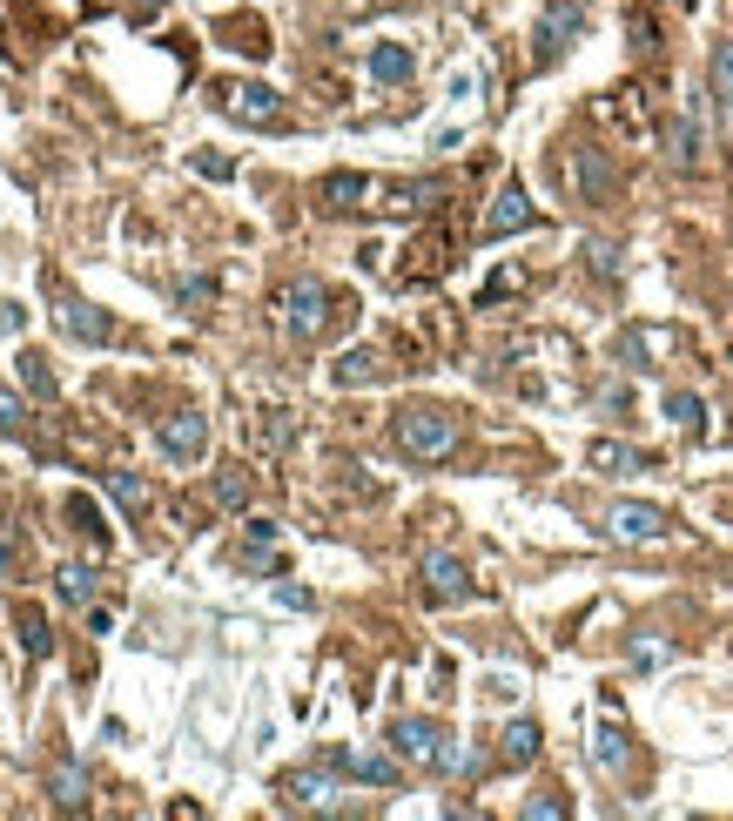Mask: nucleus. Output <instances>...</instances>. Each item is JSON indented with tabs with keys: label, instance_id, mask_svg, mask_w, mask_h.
<instances>
[{
	"label": "nucleus",
	"instance_id": "f257e3e1",
	"mask_svg": "<svg viewBox=\"0 0 733 821\" xmlns=\"http://www.w3.org/2000/svg\"><path fill=\"white\" fill-rule=\"evenodd\" d=\"M390 755L411 761V768H431V775H464L471 768V748L458 734H444L431 714H397L390 720Z\"/></svg>",
	"mask_w": 733,
	"mask_h": 821
},
{
	"label": "nucleus",
	"instance_id": "f03ea898",
	"mask_svg": "<svg viewBox=\"0 0 733 821\" xmlns=\"http://www.w3.org/2000/svg\"><path fill=\"white\" fill-rule=\"evenodd\" d=\"M397 451L404 458H418V465H438V458H451L458 451V418L451 410H438V404H411V410H397Z\"/></svg>",
	"mask_w": 733,
	"mask_h": 821
},
{
	"label": "nucleus",
	"instance_id": "7ed1b4c3",
	"mask_svg": "<svg viewBox=\"0 0 733 821\" xmlns=\"http://www.w3.org/2000/svg\"><path fill=\"white\" fill-rule=\"evenodd\" d=\"M276 310H283V331L296 344H316L323 331H331V316H337V297H331V283H323V277H296V283H283Z\"/></svg>",
	"mask_w": 733,
	"mask_h": 821
},
{
	"label": "nucleus",
	"instance_id": "20e7f679",
	"mask_svg": "<svg viewBox=\"0 0 733 821\" xmlns=\"http://www.w3.org/2000/svg\"><path fill=\"white\" fill-rule=\"evenodd\" d=\"M673 351H680V337L667 331V323H626L619 344H612V357H619V364H632V371H660Z\"/></svg>",
	"mask_w": 733,
	"mask_h": 821
},
{
	"label": "nucleus",
	"instance_id": "39448f33",
	"mask_svg": "<svg viewBox=\"0 0 733 821\" xmlns=\"http://www.w3.org/2000/svg\"><path fill=\"white\" fill-rule=\"evenodd\" d=\"M222 115L242 122V128H276L283 122V95L270 89V81H235V89H222Z\"/></svg>",
	"mask_w": 733,
	"mask_h": 821
},
{
	"label": "nucleus",
	"instance_id": "423d86ee",
	"mask_svg": "<svg viewBox=\"0 0 733 821\" xmlns=\"http://www.w3.org/2000/svg\"><path fill=\"white\" fill-rule=\"evenodd\" d=\"M606 532H612V539H632V545H653V539L673 532V519H667V506H653V499H619V506L606 512Z\"/></svg>",
	"mask_w": 733,
	"mask_h": 821
},
{
	"label": "nucleus",
	"instance_id": "0eeeda50",
	"mask_svg": "<svg viewBox=\"0 0 733 821\" xmlns=\"http://www.w3.org/2000/svg\"><path fill=\"white\" fill-rule=\"evenodd\" d=\"M579 34H586V8H579V0H552V8L538 14V48H532L538 67H552V61L573 48Z\"/></svg>",
	"mask_w": 733,
	"mask_h": 821
},
{
	"label": "nucleus",
	"instance_id": "6e6552de",
	"mask_svg": "<svg viewBox=\"0 0 733 821\" xmlns=\"http://www.w3.org/2000/svg\"><path fill=\"white\" fill-rule=\"evenodd\" d=\"M155 445H161L169 465H202L209 458V418H202V410H176V418L155 432Z\"/></svg>",
	"mask_w": 733,
	"mask_h": 821
},
{
	"label": "nucleus",
	"instance_id": "1a4fd4ad",
	"mask_svg": "<svg viewBox=\"0 0 733 821\" xmlns=\"http://www.w3.org/2000/svg\"><path fill=\"white\" fill-rule=\"evenodd\" d=\"M425 600H431V606L471 600V572H464L458 552H425Z\"/></svg>",
	"mask_w": 733,
	"mask_h": 821
},
{
	"label": "nucleus",
	"instance_id": "9d476101",
	"mask_svg": "<svg viewBox=\"0 0 733 821\" xmlns=\"http://www.w3.org/2000/svg\"><path fill=\"white\" fill-rule=\"evenodd\" d=\"M538 222V209H532V196L519 189V183H505L499 196H492V209H484V236L492 242H505V236H525Z\"/></svg>",
	"mask_w": 733,
	"mask_h": 821
},
{
	"label": "nucleus",
	"instance_id": "9b49d317",
	"mask_svg": "<svg viewBox=\"0 0 733 821\" xmlns=\"http://www.w3.org/2000/svg\"><path fill=\"white\" fill-rule=\"evenodd\" d=\"M54 316H61V331H67L74 344H115V316H108V310H95L88 297H67Z\"/></svg>",
	"mask_w": 733,
	"mask_h": 821
},
{
	"label": "nucleus",
	"instance_id": "f8f14e48",
	"mask_svg": "<svg viewBox=\"0 0 733 821\" xmlns=\"http://www.w3.org/2000/svg\"><path fill=\"white\" fill-rule=\"evenodd\" d=\"M337 794H344V788H337L331 775H316V768L283 775V801H290V808H303V814H331V808H337Z\"/></svg>",
	"mask_w": 733,
	"mask_h": 821
},
{
	"label": "nucleus",
	"instance_id": "ddd939ff",
	"mask_svg": "<svg viewBox=\"0 0 733 821\" xmlns=\"http://www.w3.org/2000/svg\"><path fill=\"white\" fill-rule=\"evenodd\" d=\"M370 196H377V209H384V216H418V209H431L444 189H438L431 176H418V183H377Z\"/></svg>",
	"mask_w": 733,
	"mask_h": 821
},
{
	"label": "nucleus",
	"instance_id": "4468645a",
	"mask_svg": "<svg viewBox=\"0 0 733 821\" xmlns=\"http://www.w3.org/2000/svg\"><path fill=\"white\" fill-rule=\"evenodd\" d=\"M384 377V351L377 344H357V351H344L337 364H331V384L337 391H364V384H377Z\"/></svg>",
	"mask_w": 733,
	"mask_h": 821
},
{
	"label": "nucleus",
	"instance_id": "2eb2a0df",
	"mask_svg": "<svg viewBox=\"0 0 733 821\" xmlns=\"http://www.w3.org/2000/svg\"><path fill=\"white\" fill-rule=\"evenodd\" d=\"M370 176L364 169H337V176H323V209H337V216H350V209H364L370 202Z\"/></svg>",
	"mask_w": 733,
	"mask_h": 821
},
{
	"label": "nucleus",
	"instance_id": "dca6fc26",
	"mask_svg": "<svg viewBox=\"0 0 733 821\" xmlns=\"http://www.w3.org/2000/svg\"><path fill=\"white\" fill-rule=\"evenodd\" d=\"M95 593H102V572H95V565L67 559V565L54 572V600H61V606H95Z\"/></svg>",
	"mask_w": 733,
	"mask_h": 821
},
{
	"label": "nucleus",
	"instance_id": "f3484780",
	"mask_svg": "<svg viewBox=\"0 0 733 821\" xmlns=\"http://www.w3.org/2000/svg\"><path fill=\"white\" fill-rule=\"evenodd\" d=\"M411 48H404V41H377L370 48V81H377V89H404V81H411Z\"/></svg>",
	"mask_w": 733,
	"mask_h": 821
},
{
	"label": "nucleus",
	"instance_id": "a211bd4d",
	"mask_svg": "<svg viewBox=\"0 0 733 821\" xmlns=\"http://www.w3.org/2000/svg\"><path fill=\"white\" fill-rule=\"evenodd\" d=\"M276 545H283V526L276 519H250V526H242V565H250V572H270Z\"/></svg>",
	"mask_w": 733,
	"mask_h": 821
},
{
	"label": "nucleus",
	"instance_id": "6ab92c4d",
	"mask_svg": "<svg viewBox=\"0 0 733 821\" xmlns=\"http://www.w3.org/2000/svg\"><path fill=\"white\" fill-rule=\"evenodd\" d=\"M713 108H720V135H733V41L713 48Z\"/></svg>",
	"mask_w": 733,
	"mask_h": 821
},
{
	"label": "nucleus",
	"instance_id": "aec40b11",
	"mask_svg": "<svg viewBox=\"0 0 733 821\" xmlns=\"http://www.w3.org/2000/svg\"><path fill=\"white\" fill-rule=\"evenodd\" d=\"M579 189H586V202H612V162H606V148H579Z\"/></svg>",
	"mask_w": 733,
	"mask_h": 821
},
{
	"label": "nucleus",
	"instance_id": "412c9836",
	"mask_svg": "<svg viewBox=\"0 0 733 821\" xmlns=\"http://www.w3.org/2000/svg\"><path fill=\"white\" fill-rule=\"evenodd\" d=\"M593 768H599V775H619V768H626V734H619L612 720L593 727Z\"/></svg>",
	"mask_w": 733,
	"mask_h": 821
},
{
	"label": "nucleus",
	"instance_id": "4be33fe9",
	"mask_svg": "<svg viewBox=\"0 0 733 821\" xmlns=\"http://www.w3.org/2000/svg\"><path fill=\"white\" fill-rule=\"evenodd\" d=\"M331 768H350L357 781H377V788H390V781H397V761H384V755H344V748H337V755H331Z\"/></svg>",
	"mask_w": 733,
	"mask_h": 821
},
{
	"label": "nucleus",
	"instance_id": "5701e85b",
	"mask_svg": "<svg viewBox=\"0 0 733 821\" xmlns=\"http://www.w3.org/2000/svg\"><path fill=\"white\" fill-rule=\"evenodd\" d=\"M290 438H296V418H290V410H256V445L263 451H290Z\"/></svg>",
	"mask_w": 733,
	"mask_h": 821
},
{
	"label": "nucleus",
	"instance_id": "b1692460",
	"mask_svg": "<svg viewBox=\"0 0 733 821\" xmlns=\"http://www.w3.org/2000/svg\"><path fill=\"white\" fill-rule=\"evenodd\" d=\"M67 519H74V532L88 539V545H108V526H102V506L88 499V491H74L67 499Z\"/></svg>",
	"mask_w": 733,
	"mask_h": 821
},
{
	"label": "nucleus",
	"instance_id": "393cba45",
	"mask_svg": "<svg viewBox=\"0 0 733 821\" xmlns=\"http://www.w3.org/2000/svg\"><path fill=\"white\" fill-rule=\"evenodd\" d=\"M108 499H115L128 519H142V512H148V485H142L135 471H108Z\"/></svg>",
	"mask_w": 733,
	"mask_h": 821
},
{
	"label": "nucleus",
	"instance_id": "a878e982",
	"mask_svg": "<svg viewBox=\"0 0 733 821\" xmlns=\"http://www.w3.org/2000/svg\"><path fill=\"white\" fill-rule=\"evenodd\" d=\"M14 364H21V384H28L34 397H61V377L48 371V357H41V351H21Z\"/></svg>",
	"mask_w": 733,
	"mask_h": 821
},
{
	"label": "nucleus",
	"instance_id": "bb28decb",
	"mask_svg": "<svg viewBox=\"0 0 733 821\" xmlns=\"http://www.w3.org/2000/svg\"><path fill=\"white\" fill-rule=\"evenodd\" d=\"M505 761H512V768L538 761V720H512V727H505Z\"/></svg>",
	"mask_w": 733,
	"mask_h": 821
},
{
	"label": "nucleus",
	"instance_id": "cd10ccee",
	"mask_svg": "<svg viewBox=\"0 0 733 821\" xmlns=\"http://www.w3.org/2000/svg\"><path fill=\"white\" fill-rule=\"evenodd\" d=\"M21 646H28V661H48L54 653V633H48L41 606H21Z\"/></svg>",
	"mask_w": 733,
	"mask_h": 821
},
{
	"label": "nucleus",
	"instance_id": "c85d7f7f",
	"mask_svg": "<svg viewBox=\"0 0 733 821\" xmlns=\"http://www.w3.org/2000/svg\"><path fill=\"white\" fill-rule=\"evenodd\" d=\"M586 458H593L599 471H639V465H646V451H632V445H612V438H599Z\"/></svg>",
	"mask_w": 733,
	"mask_h": 821
},
{
	"label": "nucleus",
	"instance_id": "c756f323",
	"mask_svg": "<svg viewBox=\"0 0 733 821\" xmlns=\"http://www.w3.org/2000/svg\"><path fill=\"white\" fill-rule=\"evenodd\" d=\"M667 418L687 425V432H706V404H700L693 391H667Z\"/></svg>",
	"mask_w": 733,
	"mask_h": 821
},
{
	"label": "nucleus",
	"instance_id": "7c9ffc66",
	"mask_svg": "<svg viewBox=\"0 0 733 821\" xmlns=\"http://www.w3.org/2000/svg\"><path fill=\"white\" fill-rule=\"evenodd\" d=\"M673 162H680V169H700V128H693V115L673 122Z\"/></svg>",
	"mask_w": 733,
	"mask_h": 821
},
{
	"label": "nucleus",
	"instance_id": "2f4dec72",
	"mask_svg": "<svg viewBox=\"0 0 733 821\" xmlns=\"http://www.w3.org/2000/svg\"><path fill=\"white\" fill-rule=\"evenodd\" d=\"M216 506L242 512V506H250V478H242V471H216Z\"/></svg>",
	"mask_w": 733,
	"mask_h": 821
},
{
	"label": "nucleus",
	"instance_id": "473e14b6",
	"mask_svg": "<svg viewBox=\"0 0 733 821\" xmlns=\"http://www.w3.org/2000/svg\"><path fill=\"white\" fill-rule=\"evenodd\" d=\"M54 801H61V808H81V801H88V781H81V768H54Z\"/></svg>",
	"mask_w": 733,
	"mask_h": 821
},
{
	"label": "nucleus",
	"instance_id": "72a5a7b5",
	"mask_svg": "<svg viewBox=\"0 0 733 821\" xmlns=\"http://www.w3.org/2000/svg\"><path fill=\"white\" fill-rule=\"evenodd\" d=\"M189 162H196V176H209V183H229V176H235V162H229V155H216V148H196Z\"/></svg>",
	"mask_w": 733,
	"mask_h": 821
},
{
	"label": "nucleus",
	"instance_id": "f704fd0d",
	"mask_svg": "<svg viewBox=\"0 0 733 821\" xmlns=\"http://www.w3.org/2000/svg\"><path fill=\"white\" fill-rule=\"evenodd\" d=\"M209 303H216V277H189V283H182V310H196V316H202Z\"/></svg>",
	"mask_w": 733,
	"mask_h": 821
},
{
	"label": "nucleus",
	"instance_id": "c9c22d12",
	"mask_svg": "<svg viewBox=\"0 0 733 821\" xmlns=\"http://www.w3.org/2000/svg\"><path fill=\"white\" fill-rule=\"evenodd\" d=\"M21 331H28V303L8 297V303H0V337H21Z\"/></svg>",
	"mask_w": 733,
	"mask_h": 821
},
{
	"label": "nucleus",
	"instance_id": "e433bc0d",
	"mask_svg": "<svg viewBox=\"0 0 733 821\" xmlns=\"http://www.w3.org/2000/svg\"><path fill=\"white\" fill-rule=\"evenodd\" d=\"M21 425H28V410H21V397H8V391H0V432H8V438H14Z\"/></svg>",
	"mask_w": 733,
	"mask_h": 821
},
{
	"label": "nucleus",
	"instance_id": "4c0bfd02",
	"mask_svg": "<svg viewBox=\"0 0 733 821\" xmlns=\"http://www.w3.org/2000/svg\"><path fill=\"white\" fill-rule=\"evenodd\" d=\"M593 277H619V250H612V242H593Z\"/></svg>",
	"mask_w": 733,
	"mask_h": 821
},
{
	"label": "nucleus",
	"instance_id": "58836bf2",
	"mask_svg": "<svg viewBox=\"0 0 733 821\" xmlns=\"http://www.w3.org/2000/svg\"><path fill=\"white\" fill-rule=\"evenodd\" d=\"M632 661L653 667V661H667V646H660V640H632Z\"/></svg>",
	"mask_w": 733,
	"mask_h": 821
},
{
	"label": "nucleus",
	"instance_id": "ea45409f",
	"mask_svg": "<svg viewBox=\"0 0 733 821\" xmlns=\"http://www.w3.org/2000/svg\"><path fill=\"white\" fill-rule=\"evenodd\" d=\"M525 814H532V821H552V814H565V808H558L552 794H538V801H525Z\"/></svg>",
	"mask_w": 733,
	"mask_h": 821
},
{
	"label": "nucleus",
	"instance_id": "a19ab883",
	"mask_svg": "<svg viewBox=\"0 0 733 821\" xmlns=\"http://www.w3.org/2000/svg\"><path fill=\"white\" fill-rule=\"evenodd\" d=\"M8 565H14V552H8V545H0V572H8Z\"/></svg>",
	"mask_w": 733,
	"mask_h": 821
}]
</instances>
